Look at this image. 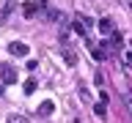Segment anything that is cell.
<instances>
[{
	"mask_svg": "<svg viewBox=\"0 0 132 123\" xmlns=\"http://www.w3.org/2000/svg\"><path fill=\"white\" fill-rule=\"evenodd\" d=\"M22 90H25V93H28V96H30L33 90H36V79H28V82H25V85H22Z\"/></svg>",
	"mask_w": 132,
	"mask_h": 123,
	"instance_id": "8fae6325",
	"label": "cell"
},
{
	"mask_svg": "<svg viewBox=\"0 0 132 123\" xmlns=\"http://www.w3.org/2000/svg\"><path fill=\"white\" fill-rule=\"evenodd\" d=\"M39 11H47V0H28V3L22 6V14L28 16V19L39 16Z\"/></svg>",
	"mask_w": 132,
	"mask_h": 123,
	"instance_id": "6da1fadb",
	"label": "cell"
},
{
	"mask_svg": "<svg viewBox=\"0 0 132 123\" xmlns=\"http://www.w3.org/2000/svg\"><path fill=\"white\" fill-rule=\"evenodd\" d=\"M14 8H16V0H8L6 6L0 8V25H6V22H8V16H11V11H14Z\"/></svg>",
	"mask_w": 132,
	"mask_h": 123,
	"instance_id": "5b68a950",
	"label": "cell"
},
{
	"mask_svg": "<svg viewBox=\"0 0 132 123\" xmlns=\"http://www.w3.org/2000/svg\"><path fill=\"white\" fill-rule=\"evenodd\" d=\"M0 93H3V90H0Z\"/></svg>",
	"mask_w": 132,
	"mask_h": 123,
	"instance_id": "9a60e30c",
	"label": "cell"
},
{
	"mask_svg": "<svg viewBox=\"0 0 132 123\" xmlns=\"http://www.w3.org/2000/svg\"><path fill=\"white\" fill-rule=\"evenodd\" d=\"M6 123H28V118H25V115H16V112H11L6 118Z\"/></svg>",
	"mask_w": 132,
	"mask_h": 123,
	"instance_id": "30bf717a",
	"label": "cell"
},
{
	"mask_svg": "<svg viewBox=\"0 0 132 123\" xmlns=\"http://www.w3.org/2000/svg\"><path fill=\"white\" fill-rule=\"evenodd\" d=\"M124 104L129 107V112H132V96H129V93H124Z\"/></svg>",
	"mask_w": 132,
	"mask_h": 123,
	"instance_id": "4fadbf2b",
	"label": "cell"
},
{
	"mask_svg": "<svg viewBox=\"0 0 132 123\" xmlns=\"http://www.w3.org/2000/svg\"><path fill=\"white\" fill-rule=\"evenodd\" d=\"M16 79H19V77H16V68H14V66L0 63V82H3V85H14Z\"/></svg>",
	"mask_w": 132,
	"mask_h": 123,
	"instance_id": "7a4b0ae2",
	"label": "cell"
},
{
	"mask_svg": "<svg viewBox=\"0 0 132 123\" xmlns=\"http://www.w3.org/2000/svg\"><path fill=\"white\" fill-rule=\"evenodd\" d=\"M63 60H66V66H77V55H74V49L63 47Z\"/></svg>",
	"mask_w": 132,
	"mask_h": 123,
	"instance_id": "ba28073f",
	"label": "cell"
},
{
	"mask_svg": "<svg viewBox=\"0 0 132 123\" xmlns=\"http://www.w3.org/2000/svg\"><path fill=\"white\" fill-rule=\"evenodd\" d=\"M8 52H11V55H16V57H25L30 49H28V44H25V41H11V44H8Z\"/></svg>",
	"mask_w": 132,
	"mask_h": 123,
	"instance_id": "3957f363",
	"label": "cell"
},
{
	"mask_svg": "<svg viewBox=\"0 0 132 123\" xmlns=\"http://www.w3.org/2000/svg\"><path fill=\"white\" fill-rule=\"evenodd\" d=\"M44 19H47V22H61L63 14H61L58 8H47V11H44Z\"/></svg>",
	"mask_w": 132,
	"mask_h": 123,
	"instance_id": "52a82bcc",
	"label": "cell"
},
{
	"mask_svg": "<svg viewBox=\"0 0 132 123\" xmlns=\"http://www.w3.org/2000/svg\"><path fill=\"white\" fill-rule=\"evenodd\" d=\"M127 8H129V11H132V0H127Z\"/></svg>",
	"mask_w": 132,
	"mask_h": 123,
	"instance_id": "5bb4252c",
	"label": "cell"
},
{
	"mask_svg": "<svg viewBox=\"0 0 132 123\" xmlns=\"http://www.w3.org/2000/svg\"><path fill=\"white\" fill-rule=\"evenodd\" d=\"M99 33H102V38H110V36L116 33L113 22H110V19H99Z\"/></svg>",
	"mask_w": 132,
	"mask_h": 123,
	"instance_id": "277c9868",
	"label": "cell"
},
{
	"mask_svg": "<svg viewBox=\"0 0 132 123\" xmlns=\"http://www.w3.org/2000/svg\"><path fill=\"white\" fill-rule=\"evenodd\" d=\"M36 112H39V118H50V115L55 112V104H52V101H41Z\"/></svg>",
	"mask_w": 132,
	"mask_h": 123,
	"instance_id": "8992f818",
	"label": "cell"
},
{
	"mask_svg": "<svg viewBox=\"0 0 132 123\" xmlns=\"http://www.w3.org/2000/svg\"><path fill=\"white\" fill-rule=\"evenodd\" d=\"M124 66H129V68H132V52H124Z\"/></svg>",
	"mask_w": 132,
	"mask_h": 123,
	"instance_id": "7c38bea8",
	"label": "cell"
},
{
	"mask_svg": "<svg viewBox=\"0 0 132 123\" xmlns=\"http://www.w3.org/2000/svg\"><path fill=\"white\" fill-rule=\"evenodd\" d=\"M94 115H96V118H105L107 115V101H96V104H94Z\"/></svg>",
	"mask_w": 132,
	"mask_h": 123,
	"instance_id": "9c48e42d",
	"label": "cell"
}]
</instances>
